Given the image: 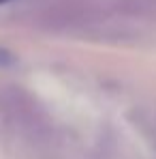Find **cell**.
I'll return each instance as SVG.
<instances>
[{"label":"cell","mask_w":156,"mask_h":159,"mask_svg":"<svg viewBox=\"0 0 156 159\" xmlns=\"http://www.w3.org/2000/svg\"><path fill=\"white\" fill-rule=\"evenodd\" d=\"M2 2H9V0H0V4H2Z\"/></svg>","instance_id":"1"}]
</instances>
